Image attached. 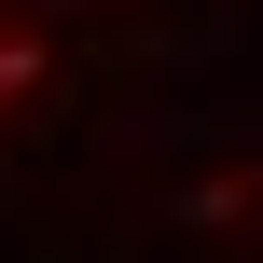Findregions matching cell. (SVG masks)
<instances>
[{
    "mask_svg": "<svg viewBox=\"0 0 263 263\" xmlns=\"http://www.w3.org/2000/svg\"><path fill=\"white\" fill-rule=\"evenodd\" d=\"M28 83H42V42H28V28H0V97H28Z\"/></svg>",
    "mask_w": 263,
    "mask_h": 263,
    "instance_id": "2",
    "label": "cell"
},
{
    "mask_svg": "<svg viewBox=\"0 0 263 263\" xmlns=\"http://www.w3.org/2000/svg\"><path fill=\"white\" fill-rule=\"evenodd\" d=\"M236 208H263V166H222V180H180V194H153V222H166V236H222Z\"/></svg>",
    "mask_w": 263,
    "mask_h": 263,
    "instance_id": "1",
    "label": "cell"
}]
</instances>
